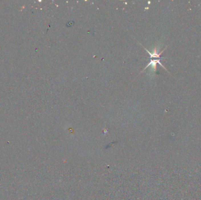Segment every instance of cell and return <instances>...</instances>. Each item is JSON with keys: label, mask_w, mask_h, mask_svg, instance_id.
<instances>
[{"label": "cell", "mask_w": 201, "mask_h": 200, "mask_svg": "<svg viewBox=\"0 0 201 200\" xmlns=\"http://www.w3.org/2000/svg\"><path fill=\"white\" fill-rule=\"evenodd\" d=\"M144 48V47H143ZM145 50L147 51V52L150 55V58H151V61L149 62V63L146 66L145 68H147L148 67H149V66L150 65H152L153 66V68H154V70L155 71L156 70V68H157V63H159L162 67H163L164 68H165L164 66L162 65V64L160 62V60H161V55L162 53V52H163V51L165 50V49L162 51V52H161L159 53H158L157 51L156 50H154V51L153 52V53H151L149 51H148L147 49H145ZM167 70V69H166Z\"/></svg>", "instance_id": "cell-1"}]
</instances>
